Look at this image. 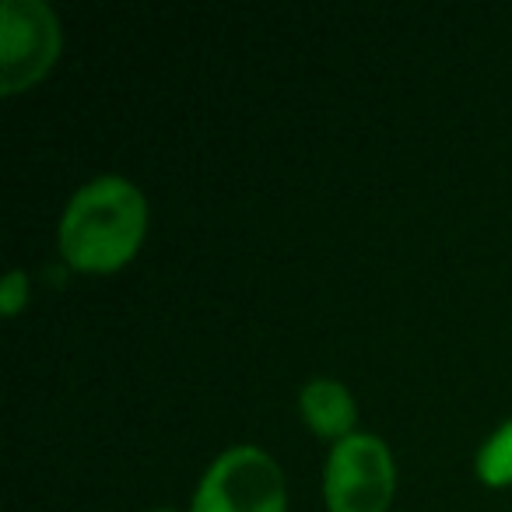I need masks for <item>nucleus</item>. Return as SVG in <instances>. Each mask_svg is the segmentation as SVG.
I'll list each match as a JSON object with an SVG mask.
<instances>
[{"instance_id":"obj_1","label":"nucleus","mask_w":512,"mask_h":512,"mask_svg":"<svg viewBox=\"0 0 512 512\" xmlns=\"http://www.w3.org/2000/svg\"><path fill=\"white\" fill-rule=\"evenodd\" d=\"M148 228V200L130 179L99 176L71 197L60 221V253L92 274L116 271L137 253Z\"/></svg>"},{"instance_id":"obj_2","label":"nucleus","mask_w":512,"mask_h":512,"mask_svg":"<svg viewBox=\"0 0 512 512\" xmlns=\"http://www.w3.org/2000/svg\"><path fill=\"white\" fill-rule=\"evenodd\" d=\"M281 467L256 446H232L207 467L193 512H285Z\"/></svg>"},{"instance_id":"obj_3","label":"nucleus","mask_w":512,"mask_h":512,"mask_svg":"<svg viewBox=\"0 0 512 512\" xmlns=\"http://www.w3.org/2000/svg\"><path fill=\"white\" fill-rule=\"evenodd\" d=\"M323 477L330 512H386L397 488V470L386 442L362 432L337 442Z\"/></svg>"},{"instance_id":"obj_4","label":"nucleus","mask_w":512,"mask_h":512,"mask_svg":"<svg viewBox=\"0 0 512 512\" xmlns=\"http://www.w3.org/2000/svg\"><path fill=\"white\" fill-rule=\"evenodd\" d=\"M60 57V22L43 0H4L0 8V92L36 85Z\"/></svg>"},{"instance_id":"obj_5","label":"nucleus","mask_w":512,"mask_h":512,"mask_svg":"<svg viewBox=\"0 0 512 512\" xmlns=\"http://www.w3.org/2000/svg\"><path fill=\"white\" fill-rule=\"evenodd\" d=\"M299 404H302V418H306V425L313 432L330 435L337 442L355 435L351 428H355L358 411L348 386L334 383V379H313V383L302 386Z\"/></svg>"},{"instance_id":"obj_6","label":"nucleus","mask_w":512,"mask_h":512,"mask_svg":"<svg viewBox=\"0 0 512 512\" xmlns=\"http://www.w3.org/2000/svg\"><path fill=\"white\" fill-rule=\"evenodd\" d=\"M477 477L491 488L512 484V421H505L477 453Z\"/></svg>"},{"instance_id":"obj_7","label":"nucleus","mask_w":512,"mask_h":512,"mask_svg":"<svg viewBox=\"0 0 512 512\" xmlns=\"http://www.w3.org/2000/svg\"><path fill=\"white\" fill-rule=\"evenodd\" d=\"M25 299H29V281H25L22 271H11L8 278H4V292H0V309H4V316H15Z\"/></svg>"},{"instance_id":"obj_8","label":"nucleus","mask_w":512,"mask_h":512,"mask_svg":"<svg viewBox=\"0 0 512 512\" xmlns=\"http://www.w3.org/2000/svg\"><path fill=\"white\" fill-rule=\"evenodd\" d=\"M158 512H172V509H158Z\"/></svg>"}]
</instances>
